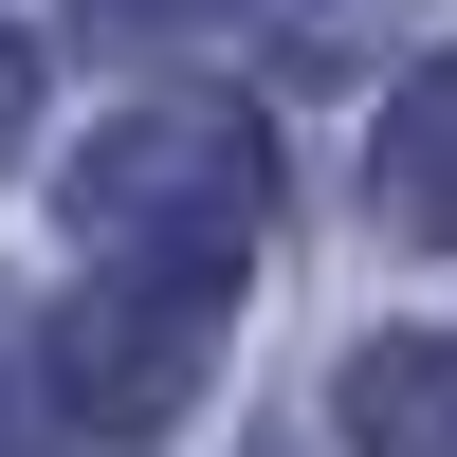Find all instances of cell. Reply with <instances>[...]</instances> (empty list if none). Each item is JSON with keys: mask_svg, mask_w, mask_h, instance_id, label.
<instances>
[{"mask_svg": "<svg viewBox=\"0 0 457 457\" xmlns=\"http://www.w3.org/2000/svg\"><path fill=\"white\" fill-rule=\"evenodd\" d=\"M55 220H73V256H92V275H165V293H238L256 220H275V146H256V110H220V92H165V110H110V129L73 146Z\"/></svg>", "mask_w": 457, "mask_h": 457, "instance_id": "6da1fadb", "label": "cell"}, {"mask_svg": "<svg viewBox=\"0 0 457 457\" xmlns=\"http://www.w3.org/2000/svg\"><path fill=\"white\" fill-rule=\"evenodd\" d=\"M220 366V293H165V275H92L55 329H37V403L73 439H165Z\"/></svg>", "mask_w": 457, "mask_h": 457, "instance_id": "7a4b0ae2", "label": "cell"}, {"mask_svg": "<svg viewBox=\"0 0 457 457\" xmlns=\"http://www.w3.org/2000/svg\"><path fill=\"white\" fill-rule=\"evenodd\" d=\"M329 421H348V457H457V329L366 348L348 385H329Z\"/></svg>", "mask_w": 457, "mask_h": 457, "instance_id": "3957f363", "label": "cell"}, {"mask_svg": "<svg viewBox=\"0 0 457 457\" xmlns=\"http://www.w3.org/2000/svg\"><path fill=\"white\" fill-rule=\"evenodd\" d=\"M366 183H385V220L421 256H457V55H421L385 92V146H366Z\"/></svg>", "mask_w": 457, "mask_h": 457, "instance_id": "277c9868", "label": "cell"}, {"mask_svg": "<svg viewBox=\"0 0 457 457\" xmlns=\"http://www.w3.org/2000/svg\"><path fill=\"white\" fill-rule=\"evenodd\" d=\"M183 19H220V0H73V37H183Z\"/></svg>", "mask_w": 457, "mask_h": 457, "instance_id": "5b68a950", "label": "cell"}, {"mask_svg": "<svg viewBox=\"0 0 457 457\" xmlns=\"http://www.w3.org/2000/svg\"><path fill=\"white\" fill-rule=\"evenodd\" d=\"M19 129H37V37L0 19V165H19Z\"/></svg>", "mask_w": 457, "mask_h": 457, "instance_id": "8992f818", "label": "cell"}]
</instances>
